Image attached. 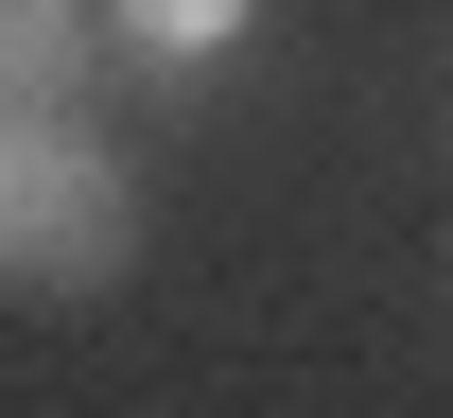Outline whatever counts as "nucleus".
I'll return each mask as SVG.
<instances>
[{
	"label": "nucleus",
	"instance_id": "nucleus-2",
	"mask_svg": "<svg viewBox=\"0 0 453 418\" xmlns=\"http://www.w3.org/2000/svg\"><path fill=\"white\" fill-rule=\"evenodd\" d=\"M70 70V0H0V105H35Z\"/></svg>",
	"mask_w": 453,
	"mask_h": 418
},
{
	"label": "nucleus",
	"instance_id": "nucleus-1",
	"mask_svg": "<svg viewBox=\"0 0 453 418\" xmlns=\"http://www.w3.org/2000/svg\"><path fill=\"white\" fill-rule=\"evenodd\" d=\"M105 175H88V157H53V140H18V157H0V244H18V262H105Z\"/></svg>",
	"mask_w": 453,
	"mask_h": 418
},
{
	"label": "nucleus",
	"instance_id": "nucleus-3",
	"mask_svg": "<svg viewBox=\"0 0 453 418\" xmlns=\"http://www.w3.org/2000/svg\"><path fill=\"white\" fill-rule=\"evenodd\" d=\"M122 18H140V35H174V53H192V35H226V18H244V0H122Z\"/></svg>",
	"mask_w": 453,
	"mask_h": 418
}]
</instances>
